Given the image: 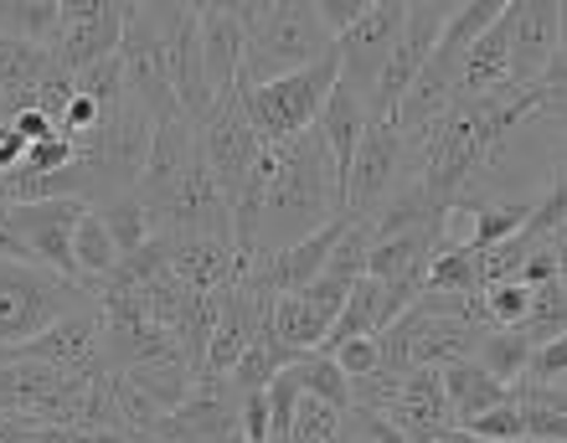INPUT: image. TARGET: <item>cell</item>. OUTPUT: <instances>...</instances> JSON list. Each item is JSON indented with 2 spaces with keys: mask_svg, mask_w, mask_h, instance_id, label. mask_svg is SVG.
<instances>
[{
  "mask_svg": "<svg viewBox=\"0 0 567 443\" xmlns=\"http://www.w3.org/2000/svg\"><path fill=\"white\" fill-rule=\"evenodd\" d=\"M233 16L243 27L238 89H258V83H274V78H289L336 52V37L326 31L315 0H233Z\"/></svg>",
  "mask_w": 567,
  "mask_h": 443,
  "instance_id": "obj_1",
  "label": "cell"
},
{
  "mask_svg": "<svg viewBox=\"0 0 567 443\" xmlns=\"http://www.w3.org/2000/svg\"><path fill=\"white\" fill-rule=\"evenodd\" d=\"M192 11L186 0H145L130 6V27L120 42V62H124V89L140 109L150 114V124H176V89H171V37H176L181 16Z\"/></svg>",
  "mask_w": 567,
  "mask_h": 443,
  "instance_id": "obj_2",
  "label": "cell"
},
{
  "mask_svg": "<svg viewBox=\"0 0 567 443\" xmlns=\"http://www.w3.org/2000/svg\"><path fill=\"white\" fill-rule=\"evenodd\" d=\"M341 83V62L336 52L310 68H299L289 78H274V83H258V89H238V104L254 124V134L264 145H279V140H295V134L315 130V119L326 109V99Z\"/></svg>",
  "mask_w": 567,
  "mask_h": 443,
  "instance_id": "obj_3",
  "label": "cell"
},
{
  "mask_svg": "<svg viewBox=\"0 0 567 443\" xmlns=\"http://www.w3.org/2000/svg\"><path fill=\"white\" fill-rule=\"evenodd\" d=\"M89 299L93 295L83 284L58 279L52 268L6 264V258H0V351L31 346L42 330L58 326L62 315L83 310Z\"/></svg>",
  "mask_w": 567,
  "mask_h": 443,
  "instance_id": "obj_4",
  "label": "cell"
},
{
  "mask_svg": "<svg viewBox=\"0 0 567 443\" xmlns=\"http://www.w3.org/2000/svg\"><path fill=\"white\" fill-rule=\"evenodd\" d=\"M135 0H62V21L47 42V58L62 73H89L99 62L120 58L124 27H130Z\"/></svg>",
  "mask_w": 567,
  "mask_h": 443,
  "instance_id": "obj_5",
  "label": "cell"
},
{
  "mask_svg": "<svg viewBox=\"0 0 567 443\" xmlns=\"http://www.w3.org/2000/svg\"><path fill=\"white\" fill-rule=\"evenodd\" d=\"M196 145H202V161H207L212 186H217V196H223L227 212H233L243 202V192H248L254 165H258V150H264V140H258L254 124H248V114H243L238 93L217 99L212 119L196 130Z\"/></svg>",
  "mask_w": 567,
  "mask_h": 443,
  "instance_id": "obj_6",
  "label": "cell"
},
{
  "mask_svg": "<svg viewBox=\"0 0 567 443\" xmlns=\"http://www.w3.org/2000/svg\"><path fill=\"white\" fill-rule=\"evenodd\" d=\"M408 0H367V11L357 16V27H346L336 37V62H341V89L357 93L361 104H372V89L382 68H388L392 47L403 37Z\"/></svg>",
  "mask_w": 567,
  "mask_h": 443,
  "instance_id": "obj_7",
  "label": "cell"
},
{
  "mask_svg": "<svg viewBox=\"0 0 567 443\" xmlns=\"http://www.w3.org/2000/svg\"><path fill=\"white\" fill-rule=\"evenodd\" d=\"M460 11V6H444V0H413L403 16V37H398V47H392L388 68H382V78H377L372 89V104H367V114H372V124H382V119L398 114V104L408 99V89L419 83L423 62H429L433 42L444 37L449 16Z\"/></svg>",
  "mask_w": 567,
  "mask_h": 443,
  "instance_id": "obj_8",
  "label": "cell"
},
{
  "mask_svg": "<svg viewBox=\"0 0 567 443\" xmlns=\"http://www.w3.org/2000/svg\"><path fill=\"white\" fill-rule=\"evenodd\" d=\"M403 161H408V145L388 119L361 134L357 161H351V171H346V181H341V212L351 222L372 217V212L388 202L392 186L403 181Z\"/></svg>",
  "mask_w": 567,
  "mask_h": 443,
  "instance_id": "obj_9",
  "label": "cell"
},
{
  "mask_svg": "<svg viewBox=\"0 0 567 443\" xmlns=\"http://www.w3.org/2000/svg\"><path fill=\"white\" fill-rule=\"evenodd\" d=\"M243 392L227 377H196L176 413H165L155 443H243Z\"/></svg>",
  "mask_w": 567,
  "mask_h": 443,
  "instance_id": "obj_10",
  "label": "cell"
},
{
  "mask_svg": "<svg viewBox=\"0 0 567 443\" xmlns=\"http://www.w3.org/2000/svg\"><path fill=\"white\" fill-rule=\"evenodd\" d=\"M11 233L21 237V248L31 253L37 268H52L58 279L78 284V264H73V233L83 222V202H21V207H0Z\"/></svg>",
  "mask_w": 567,
  "mask_h": 443,
  "instance_id": "obj_11",
  "label": "cell"
},
{
  "mask_svg": "<svg viewBox=\"0 0 567 443\" xmlns=\"http://www.w3.org/2000/svg\"><path fill=\"white\" fill-rule=\"evenodd\" d=\"M0 356H27V361H42V367L62 371V377H99L104 367V310L99 299H89L83 310L62 315L52 330L31 340V346H16V351Z\"/></svg>",
  "mask_w": 567,
  "mask_h": 443,
  "instance_id": "obj_12",
  "label": "cell"
},
{
  "mask_svg": "<svg viewBox=\"0 0 567 443\" xmlns=\"http://www.w3.org/2000/svg\"><path fill=\"white\" fill-rule=\"evenodd\" d=\"M346 295H351V284L330 279V274H320L315 284H305V289H295V295H279L269 310V330L289 346L295 356H310L320 351L330 340V330H336V320H341V305Z\"/></svg>",
  "mask_w": 567,
  "mask_h": 443,
  "instance_id": "obj_13",
  "label": "cell"
},
{
  "mask_svg": "<svg viewBox=\"0 0 567 443\" xmlns=\"http://www.w3.org/2000/svg\"><path fill=\"white\" fill-rule=\"evenodd\" d=\"M511 37V83L537 89L563 47V0H506Z\"/></svg>",
  "mask_w": 567,
  "mask_h": 443,
  "instance_id": "obj_14",
  "label": "cell"
},
{
  "mask_svg": "<svg viewBox=\"0 0 567 443\" xmlns=\"http://www.w3.org/2000/svg\"><path fill=\"white\" fill-rule=\"evenodd\" d=\"M171 253V274H176L192 295H223L238 279V253L233 233H196V237H161Z\"/></svg>",
  "mask_w": 567,
  "mask_h": 443,
  "instance_id": "obj_15",
  "label": "cell"
},
{
  "mask_svg": "<svg viewBox=\"0 0 567 443\" xmlns=\"http://www.w3.org/2000/svg\"><path fill=\"white\" fill-rule=\"evenodd\" d=\"M196 31H202V68H207V89L212 99L238 93V73H243V27L227 6H196Z\"/></svg>",
  "mask_w": 567,
  "mask_h": 443,
  "instance_id": "obj_16",
  "label": "cell"
},
{
  "mask_svg": "<svg viewBox=\"0 0 567 443\" xmlns=\"http://www.w3.org/2000/svg\"><path fill=\"white\" fill-rule=\"evenodd\" d=\"M382 418L398 423L408 439H419V433H429V429H449L454 418H449V398H444V371H433V367L408 371L403 392H398V402H392Z\"/></svg>",
  "mask_w": 567,
  "mask_h": 443,
  "instance_id": "obj_17",
  "label": "cell"
},
{
  "mask_svg": "<svg viewBox=\"0 0 567 443\" xmlns=\"http://www.w3.org/2000/svg\"><path fill=\"white\" fill-rule=\"evenodd\" d=\"M315 130H320V140H326L330 165H336V176L346 181L351 161H357L361 134L372 130V114H367V104H361L357 93H346L341 83H336V93H330L326 109H320V119H315Z\"/></svg>",
  "mask_w": 567,
  "mask_h": 443,
  "instance_id": "obj_18",
  "label": "cell"
},
{
  "mask_svg": "<svg viewBox=\"0 0 567 443\" xmlns=\"http://www.w3.org/2000/svg\"><path fill=\"white\" fill-rule=\"evenodd\" d=\"M506 83H511V37H506V11H501L464 52L460 99H480V93H495Z\"/></svg>",
  "mask_w": 567,
  "mask_h": 443,
  "instance_id": "obj_19",
  "label": "cell"
},
{
  "mask_svg": "<svg viewBox=\"0 0 567 443\" xmlns=\"http://www.w3.org/2000/svg\"><path fill=\"white\" fill-rule=\"evenodd\" d=\"M444 398H449V418L454 429L475 423L480 413H491L501 402H511V387H501L480 361H449L444 367Z\"/></svg>",
  "mask_w": 567,
  "mask_h": 443,
  "instance_id": "obj_20",
  "label": "cell"
},
{
  "mask_svg": "<svg viewBox=\"0 0 567 443\" xmlns=\"http://www.w3.org/2000/svg\"><path fill=\"white\" fill-rule=\"evenodd\" d=\"M120 377H130V382H135L150 402H161L165 413H176L181 402H186V392L196 387V367L181 351L145 356V361H135V367H124Z\"/></svg>",
  "mask_w": 567,
  "mask_h": 443,
  "instance_id": "obj_21",
  "label": "cell"
},
{
  "mask_svg": "<svg viewBox=\"0 0 567 443\" xmlns=\"http://www.w3.org/2000/svg\"><path fill=\"white\" fill-rule=\"evenodd\" d=\"M73 264H78V284L89 289V295H99V284L114 279V268L124 264L120 243L109 237V227L99 222V212H83V222H78L73 233Z\"/></svg>",
  "mask_w": 567,
  "mask_h": 443,
  "instance_id": "obj_22",
  "label": "cell"
},
{
  "mask_svg": "<svg viewBox=\"0 0 567 443\" xmlns=\"http://www.w3.org/2000/svg\"><path fill=\"white\" fill-rule=\"evenodd\" d=\"M392 326V310H388V295H382V284L377 279H357L351 284V295L341 305V320L330 330V340L320 351H336L341 340H357V336H382Z\"/></svg>",
  "mask_w": 567,
  "mask_h": 443,
  "instance_id": "obj_23",
  "label": "cell"
},
{
  "mask_svg": "<svg viewBox=\"0 0 567 443\" xmlns=\"http://www.w3.org/2000/svg\"><path fill=\"white\" fill-rule=\"evenodd\" d=\"M295 361H299V356L289 351V346H284L269 326H264L254 340H248V351L238 356V367L227 371V382L238 387V392H269L274 377H279L284 367H295Z\"/></svg>",
  "mask_w": 567,
  "mask_h": 443,
  "instance_id": "obj_24",
  "label": "cell"
},
{
  "mask_svg": "<svg viewBox=\"0 0 567 443\" xmlns=\"http://www.w3.org/2000/svg\"><path fill=\"white\" fill-rule=\"evenodd\" d=\"M470 361H480L501 387H516L526 377V361H532V340L522 330H485Z\"/></svg>",
  "mask_w": 567,
  "mask_h": 443,
  "instance_id": "obj_25",
  "label": "cell"
},
{
  "mask_svg": "<svg viewBox=\"0 0 567 443\" xmlns=\"http://www.w3.org/2000/svg\"><path fill=\"white\" fill-rule=\"evenodd\" d=\"M62 21V0H0V37L47 47Z\"/></svg>",
  "mask_w": 567,
  "mask_h": 443,
  "instance_id": "obj_26",
  "label": "cell"
},
{
  "mask_svg": "<svg viewBox=\"0 0 567 443\" xmlns=\"http://www.w3.org/2000/svg\"><path fill=\"white\" fill-rule=\"evenodd\" d=\"M526 217H532V202H475L470 207V248L485 253L495 243H506L526 227Z\"/></svg>",
  "mask_w": 567,
  "mask_h": 443,
  "instance_id": "obj_27",
  "label": "cell"
},
{
  "mask_svg": "<svg viewBox=\"0 0 567 443\" xmlns=\"http://www.w3.org/2000/svg\"><path fill=\"white\" fill-rule=\"evenodd\" d=\"M295 377H299V392L315 402H330L336 413H351V382H346V371L330 361L326 351H310L295 361Z\"/></svg>",
  "mask_w": 567,
  "mask_h": 443,
  "instance_id": "obj_28",
  "label": "cell"
},
{
  "mask_svg": "<svg viewBox=\"0 0 567 443\" xmlns=\"http://www.w3.org/2000/svg\"><path fill=\"white\" fill-rule=\"evenodd\" d=\"M47 73H52L47 47H31V42H16V37H0V93H27V89H37Z\"/></svg>",
  "mask_w": 567,
  "mask_h": 443,
  "instance_id": "obj_29",
  "label": "cell"
},
{
  "mask_svg": "<svg viewBox=\"0 0 567 443\" xmlns=\"http://www.w3.org/2000/svg\"><path fill=\"white\" fill-rule=\"evenodd\" d=\"M516 330L532 340V351L563 336L567 330V289H563V279L537 284V289H532V310H526V320Z\"/></svg>",
  "mask_w": 567,
  "mask_h": 443,
  "instance_id": "obj_30",
  "label": "cell"
},
{
  "mask_svg": "<svg viewBox=\"0 0 567 443\" xmlns=\"http://www.w3.org/2000/svg\"><path fill=\"white\" fill-rule=\"evenodd\" d=\"M99 212V222L109 227V237L120 243V253L130 258V253H140L155 237V227H150V212L140 207V196L130 192V196H114V202H104V207H93Z\"/></svg>",
  "mask_w": 567,
  "mask_h": 443,
  "instance_id": "obj_31",
  "label": "cell"
},
{
  "mask_svg": "<svg viewBox=\"0 0 567 443\" xmlns=\"http://www.w3.org/2000/svg\"><path fill=\"white\" fill-rule=\"evenodd\" d=\"M480 305H485V326L491 330H516L526 320V310H532V289L522 279L495 284V289L480 295Z\"/></svg>",
  "mask_w": 567,
  "mask_h": 443,
  "instance_id": "obj_32",
  "label": "cell"
},
{
  "mask_svg": "<svg viewBox=\"0 0 567 443\" xmlns=\"http://www.w3.org/2000/svg\"><path fill=\"white\" fill-rule=\"evenodd\" d=\"M464 433L480 443H522L526 439V413H522V402L511 398L501 402V408H491V413H480L475 423H464Z\"/></svg>",
  "mask_w": 567,
  "mask_h": 443,
  "instance_id": "obj_33",
  "label": "cell"
},
{
  "mask_svg": "<svg viewBox=\"0 0 567 443\" xmlns=\"http://www.w3.org/2000/svg\"><path fill=\"white\" fill-rule=\"evenodd\" d=\"M522 382H532V387H567V330L557 340H547V346H537V351H532ZM522 382H516V387H522Z\"/></svg>",
  "mask_w": 567,
  "mask_h": 443,
  "instance_id": "obj_34",
  "label": "cell"
},
{
  "mask_svg": "<svg viewBox=\"0 0 567 443\" xmlns=\"http://www.w3.org/2000/svg\"><path fill=\"white\" fill-rule=\"evenodd\" d=\"M326 356L346 371V382H361V377H372V371L382 367V346H377V336L341 340V346H336V351H326Z\"/></svg>",
  "mask_w": 567,
  "mask_h": 443,
  "instance_id": "obj_35",
  "label": "cell"
},
{
  "mask_svg": "<svg viewBox=\"0 0 567 443\" xmlns=\"http://www.w3.org/2000/svg\"><path fill=\"white\" fill-rule=\"evenodd\" d=\"M73 165V145L62 140V134H52V140H37V145H27V161H21V171L27 176H62Z\"/></svg>",
  "mask_w": 567,
  "mask_h": 443,
  "instance_id": "obj_36",
  "label": "cell"
},
{
  "mask_svg": "<svg viewBox=\"0 0 567 443\" xmlns=\"http://www.w3.org/2000/svg\"><path fill=\"white\" fill-rule=\"evenodd\" d=\"M238 429H243V443H269V439H274V423H269V398H264V392H243Z\"/></svg>",
  "mask_w": 567,
  "mask_h": 443,
  "instance_id": "obj_37",
  "label": "cell"
},
{
  "mask_svg": "<svg viewBox=\"0 0 567 443\" xmlns=\"http://www.w3.org/2000/svg\"><path fill=\"white\" fill-rule=\"evenodd\" d=\"M315 11H320L330 37H341L346 27H357V16L367 11V0H315Z\"/></svg>",
  "mask_w": 567,
  "mask_h": 443,
  "instance_id": "obj_38",
  "label": "cell"
},
{
  "mask_svg": "<svg viewBox=\"0 0 567 443\" xmlns=\"http://www.w3.org/2000/svg\"><path fill=\"white\" fill-rule=\"evenodd\" d=\"M11 130L21 134L27 145H37V140H52V134H58V119L42 114V109H27V114H16V119H11Z\"/></svg>",
  "mask_w": 567,
  "mask_h": 443,
  "instance_id": "obj_39",
  "label": "cell"
},
{
  "mask_svg": "<svg viewBox=\"0 0 567 443\" xmlns=\"http://www.w3.org/2000/svg\"><path fill=\"white\" fill-rule=\"evenodd\" d=\"M413 443H480V439H470L464 429H454V423H449V429H429V433H419Z\"/></svg>",
  "mask_w": 567,
  "mask_h": 443,
  "instance_id": "obj_40",
  "label": "cell"
}]
</instances>
